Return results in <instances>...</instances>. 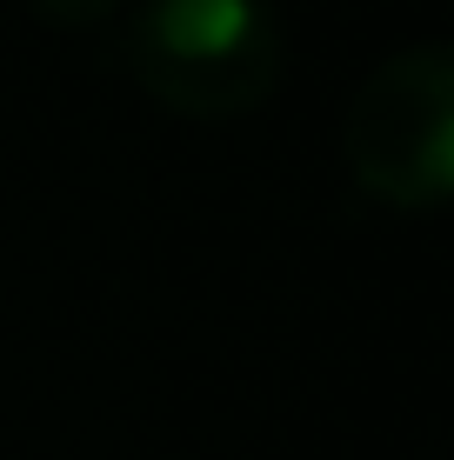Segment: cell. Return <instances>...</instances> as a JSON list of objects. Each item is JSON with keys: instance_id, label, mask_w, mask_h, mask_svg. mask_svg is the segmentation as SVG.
Listing matches in <instances>:
<instances>
[{"instance_id": "6da1fadb", "label": "cell", "mask_w": 454, "mask_h": 460, "mask_svg": "<svg viewBox=\"0 0 454 460\" xmlns=\"http://www.w3.org/2000/svg\"><path fill=\"white\" fill-rule=\"evenodd\" d=\"M128 67L174 114L234 120L280 87L288 34L268 0H140Z\"/></svg>"}, {"instance_id": "7a4b0ae2", "label": "cell", "mask_w": 454, "mask_h": 460, "mask_svg": "<svg viewBox=\"0 0 454 460\" xmlns=\"http://www.w3.org/2000/svg\"><path fill=\"white\" fill-rule=\"evenodd\" d=\"M341 154L354 187L381 208L428 214L454 194V54L441 40L387 54L354 87Z\"/></svg>"}, {"instance_id": "3957f363", "label": "cell", "mask_w": 454, "mask_h": 460, "mask_svg": "<svg viewBox=\"0 0 454 460\" xmlns=\"http://www.w3.org/2000/svg\"><path fill=\"white\" fill-rule=\"evenodd\" d=\"M34 13L47 27H101L120 13V0H34Z\"/></svg>"}]
</instances>
